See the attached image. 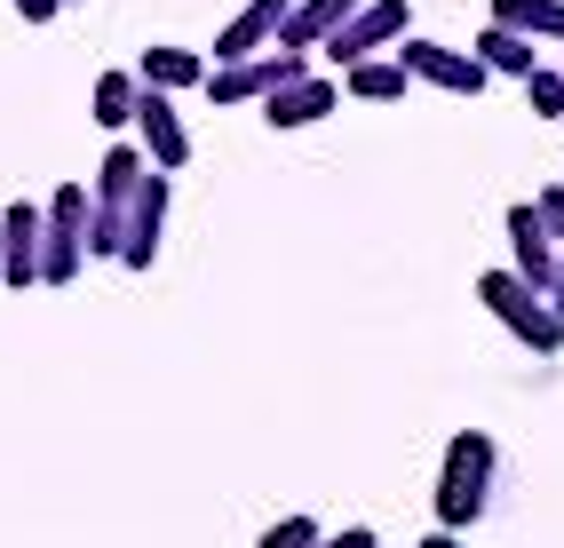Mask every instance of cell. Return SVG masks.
Returning <instances> with one entry per match:
<instances>
[{
	"mask_svg": "<svg viewBox=\"0 0 564 548\" xmlns=\"http://www.w3.org/2000/svg\"><path fill=\"white\" fill-rule=\"evenodd\" d=\"M494 478H501V446L485 429H462L445 437V461H437V525L445 533H469L485 508H494Z\"/></svg>",
	"mask_w": 564,
	"mask_h": 548,
	"instance_id": "1",
	"label": "cell"
},
{
	"mask_svg": "<svg viewBox=\"0 0 564 548\" xmlns=\"http://www.w3.org/2000/svg\"><path fill=\"white\" fill-rule=\"evenodd\" d=\"M366 9V0H294V9H286V24H279V48H326L334 41V32H343L350 17Z\"/></svg>",
	"mask_w": 564,
	"mask_h": 548,
	"instance_id": "13",
	"label": "cell"
},
{
	"mask_svg": "<svg viewBox=\"0 0 564 548\" xmlns=\"http://www.w3.org/2000/svg\"><path fill=\"white\" fill-rule=\"evenodd\" d=\"M64 9H72V0H64Z\"/></svg>",
	"mask_w": 564,
	"mask_h": 548,
	"instance_id": "26",
	"label": "cell"
},
{
	"mask_svg": "<svg viewBox=\"0 0 564 548\" xmlns=\"http://www.w3.org/2000/svg\"><path fill=\"white\" fill-rule=\"evenodd\" d=\"M135 143H143V160H152L160 175L192 167V128H183V103L167 88H143L135 96Z\"/></svg>",
	"mask_w": 564,
	"mask_h": 548,
	"instance_id": "6",
	"label": "cell"
},
{
	"mask_svg": "<svg viewBox=\"0 0 564 548\" xmlns=\"http://www.w3.org/2000/svg\"><path fill=\"white\" fill-rule=\"evenodd\" d=\"M135 96H143V80L135 72H96V96H88V112H96V128H135Z\"/></svg>",
	"mask_w": 564,
	"mask_h": 548,
	"instance_id": "17",
	"label": "cell"
},
{
	"mask_svg": "<svg viewBox=\"0 0 564 548\" xmlns=\"http://www.w3.org/2000/svg\"><path fill=\"white\" fill-rule=\"evenodd\" d=\"M405 32H413V9H405V0H366V9L343 24V32H334V41L318 48L326 64H366V56H390L398 41H405Z\"/></svg>",
	"mask_w": 564,
	"mask_h": 548,
	"instance_id": "5",
	"label": "cell"
},
{
	"mask_svg": "<svg viewBox=\"0 0 564 548\" xmlns=\"http://www.w3.org/2000/svg\"><path fill=\"white\" fill-rule=\"evenodd\" d=\"M524 103H533L541 120H564V72H556V64H541L533 80H524Z\"/></svg>",
	"mask_w": 564,
	"mask_h": 548,
	"instance_id": "19",
	"label": "cell"
},
{
	"mask_svg": "<svg viewBox=\"0 0 564 548\" xmlns=\"http://www.w3.org/2000/svg\"><path fill=\"white\" fill-rule=\"evenodd\" d=\"M311 56L303 48H262V56H239V64H215L207 72V103H262V96H279L286 80H303Z\"/></svg>",
	"mask_w": 564,
	"mask_h": 548,
	"instance_id": "4",
	"label": "cell"
},
{
	"mask_svg": "<svg viewBox=\"0 0 564 548\" xmlns=\"http://www.w3.org/2000/svg\"><path fill=\"white\" fill-rule=\"evenodd\" d=\"M294 0H247V9L215 32V64H239V56H262V48H279V24H286Z\"/></svg>",
	"mask_w": 564,
	"mask_h": 548,
	"instance_id": "12",
	"label": "cell"
},
{
	"mask_svg": "<svg viewBox=\"0 0 564 548\" xmlns=\"http://www.w3.org/2000/svg\"><path fill=\"white\" fill-rule=\"evenodd\" d=\"M469 56L494 72V80H533L541 72V41H524V32H509V24H485Z\"/></svg>",
	"mask_w": 564,
	"mask_h": 548,
	"instance_id": "15",
	"label": "cell"
},
{
	"mask_svg": "<svg viewBox=\"0 0 564 548\" xmlns=\"http://www.w3.org/2000/svg\"><path fill=\"white\" fill-rule=\"evenodd\" d=\"M41 231H48V215L32 199H17L0 215V278L9 286H41Z\"/></svg>",
	"mask_w": 564,
	"mask_h": 548,
	"instance_id": "11",
	"label": "cell"
},
{
	"mask_svg": "<svg viewBox=\"0 0 564 548\" xmlns=\"http://www.w3.org/2000/svg\"><path fill=\"white\" fill-rule=\"evenodd\" d=\"M533 207H541V223H549V239L564 246V183H549V191H541Z\"/></svg>",
	"mask_w": 564,
	"mask_h": 548,
	"instance_id": "21",
	"label": "cell"
},
{
	"mask_svg": "<svg viewBox=\"0 0 564 548\" xmlns=\"http://www.w3.org/2000/svg\"><path fill=\"white\" fill-rule=\"evenodd\" d=\"M334 103H343V80H326V72H303V80H286L279 96H262L254 112H262V128L294 135V128H318Z\"/></svg>",
	"mask_w": 564,
	"mask_h": 548,
	"instance_id": "8",
	"label": "cell"
},
{
	"mask_svg": "<svg viewBox=\"0 0 564 548\" xmlns=\"http://www.w3.org/2000/svg\"><path fill=\"white\" fill-rule=\"evenodd\" d=\"M167 175L152 167V175H143L135 183V207H128V239H120V263L128 271H152V254H160V231H167Z\"/></svg>",
	"mask_w": 564,
	"mask_h": 548,
	"instance_id": "10",
	"label": "cell"
},
{
	"mask_svg": "<svg viewBox=\"0 0 564 548\" xmlns=\"http://www.w3.org/2000/svg\"><path fill=\"white\" fill-rule=\"evenodd\" d=\"M318 548H382V540H373V533H366V525H343V533H326V540H318Z\"/></svg>",
	"mask_w": 564,
	"mask_h": 548,
	"instance_id": "22",
	"label": "cell"
},
{
	"mask_svg": "<svg viewBox=\"0 0 564 548\" xmlns=\"http://www.w3.org/2000/svg\"><path fill=\"white\" fill-rule=\"evenodd\" d=\"M56 9H64V0H17V17H24V24H56Z\"/></svg>",
	"mask_w": 564,
	"mask_h": 548,
	"instance_id": "23",
	"label": "cell"
},
{
	"mask_svg": "<svg viewBox=\"0 0 564 548\" xmlns=\"http://www.w3.org/2000/svg\"><path fill=\"white\" fill-rule=\"evenodd\" d=\"M549 310L564 318V254H556V286H549Z\"/></svg>",
	"mask_w": 564,
	"mask_h": 548,
	"instance_id": "24",
	"label": "cell"
},
{
	"mask_svg": "<svg viewBox=\"0 0 564 548\" xmlns=\"http://www.w3.org/2000/svg\"><path fill=\"white\" fill-rule=\"evenodd\" d=\"M494 24L524 32V41H564V0H494Z\"/></svg>",
	"mask_w": 564,
	"mask_h": 548,
	"instance_id": "18",
	"label": "cell"
},
{
	"mask_svg": "<svg viewBox=\"0 0 564 548\" xmlns=\"http://www.w3.org/2000/svg\"><path fill=\"white\" fill-rule=\"evenodd\" d=\"M41 215H48V231H41V286H72L80 263H88V215H96L88 183H56Z\"/></svg>",
	"mask_w": 564,
	"mask_h": 548,
	"instance_id": "3",
	"label": "cell"
},
{
	"mask_svg": "<svg viewBox=\"0 0 564 548\" xmlns=\"http://www.w3.org/2000/svg\"><path fill=\"white\" fill-rule=\"evenodd\" d=\"M422 548H462V533H445V525H437V533H430Z\"/></svg>",
	"mask_w": 564,
	"mask_h": 548,
	"instance_id": "25",
	"label": "cell"
},
{
	"mask_svg": "<svg viewBox=\"0 0 564 548\" xmlns=\"http://www.w3.org/2000/svg\"><path fill=\"white\" fill-rule=\"evenodd\" d=\"M318 540H326V533H318V517H279L254 548H318Z\"/></svg>",
	"mask_w": 564,
	"mask_h": 548,
	"instance_id": "20",
	"label": "cell"
},
{
	"mask_svg": "<svg viewBox=\"0 0 564 548\" xmlns=\"http://www.w3.org/2000/svg\"><path fill=\"white\" fill-rule=\"evenodd\" d=\"M413 80H430V88H445V96H477L485 80H494V72H485L469 48H445V41H422V32H405V41L390 48Z\"/></svg>",
	"mask_w": 564,
	"mask_h": 548,
	"instance_id": "7",
	"label": "cell"
},
{
	"mask_svg": "<svg viewBox=\"0 0 564 548\" xmlns=\"http://www.w3.org/2000/svg\"><path fill=\"white\" fill-rule=\"evenodd\" d=\"M207 56L199 48H175V41H160V48H143V64H135V80L143 88H167V96H192V88H207Z\"/></svg>",
	"mask_w": 564,
	"mask_h": 548,
	"instance_id": "14",
	"label": "cell"
},
{
	"mask_svg": "<svg viewBox=\"0 0 564 548\" xmlns=\"http://www.w3.org/2000/svg\"><path fill=\"white\" fill-rule=\"evenodd\" d=\"M477 303L494 310V318L509 326V335H517L524 350H533V358H556V350H564V318L549 310V295H541V286H524L509 263H494V271L477 278Z\"/></svg>",
	"mask_w": 564,
	"mask_h": 548,
	"instance_id": "2",
	"label": "cell"
},
{
	"mask_svg": "<svg viewBox=\"0 0 564 548\" xmlns=\"http://www.w3.org/2000/svg\"><path fill=\"white\" fill-rule=\"evenodd\" d=\"M405 88H413V72L398 56H366V64L343 72V96H358V103H398Z\"/></svg>",
	"mask_w": 564,
	"mask_h": 548,
	"instance_id": "16",
	"label": "cell"
},
{
	"mask_svg": "<svg viewBox=\"0 0 564 548\" xmlns=\"http://www.w3.org/2000/svg\"><path fill=\"white\" fill-rule=\"evenodd\" d=\"M556 239H549V223H541V207L533 199H517L509 207V271L524 278V286H541V295H549V286H556Z\"/></svg>",
	"mask_w": 564,
	"mask_h": 548,
	"instance_id": "9",
	"label": "cell"
}]
</instances>
